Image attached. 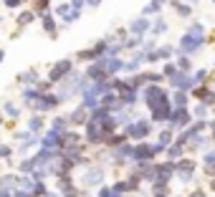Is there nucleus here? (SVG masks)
Wrapping results in <instances>:
<instances>
[{
  "label": "nucleus",
  "instance_id": "f257e3e1",
  "mask_svg": "<svg viewBox=\"0 0 215 197\" xmlns=\"http://www.w3.org/2000/svg\"><path fill=\"white\" fill-rule=\"evenodd\" d=\"M200 41H203V35H200L198 30H192L187 38H182V51H192V48H198Z\"/></svg>",
  "mask_w": 215,
  "mask_h": 197
},
{
  "label": "nucleus",
  "instance_id": "f03ea898",
  "mask_svg": "<svg viewBox=\"0 0 215 197\" xmlns=\"http://www.w3.org/2000/svg\"><path fill=\"white\" fill-rule=\"evenodd\" d=\"M71 68V63H58L56 68H53V73H51V78H61V76H66V71Z\"/></svg>",
  "mask_w": 215,
  "mask_h": 197
},
{
  "label": "nucleus",
  "instance_id": "7ed1b4c3",
  "mask_svg": "<svg viewBox=\"0 0 215 197\" xmlns=\"http://www.w3.org/2000/svg\"><path fill=\"white\" fill-rule=\"evenodd\" d=\"M147 131H149L147 124H137V126H132V136H144Z\"/></svg>",
  "mask_w": 215,
  "mask_h": 197
},
{
  "label": "nucleus",
  "instance_id": "20e7f679",
  "mask_svg": "<svg viewBox=\"0 0 215 197\" xmlns=\"http://www.w3.org/2000/svg\"><path fill=\"white\" fill-rule=\"evenodd\" d=\"M175 84L177 86H190V78L187 76H175Z\"/></svg>",
  "mask_w": 215,
  "mask_h": 197
},
{
  "label": "nucleus",
  "instance_id": "39448f33",
  "mask_svg": "<svg viewBox=\"0 0 215 197\" xmlns=\"http://www.w3.org/2000/svg\"><path fill=\"white\" fill-rule=\"evenodd\" d=\"M144 28H147V23H144V21H137V23H134V30H137V35H139Z\"/></svg>",
  "mask_w": 215,
  "mask_h": 197
},
{
  "label": "nucleus",
  "instance_id": "423d86ee",
  "mask_svg": "<svg viewBox=\"0 0 215 197\" xmlns=\"http://www.w3.org/2000/svg\"><path fill=\"white\" fill-rule=\"evenodd\" d=\"M160 142H162V144L170 142V131H162V134H160Z\"/></svg>",
  "mask_w": 215,
  "mask_h": 197
},
{
  "label": "nucleus",
  "instance_id": "0eeeda50",
  "mask_svg": "<svg viewBox=\"0 0 215 197\" xmlns=\"http://www.w3.org/2000/svg\"><path fill=\"white\" fill-rule=\"evenodd\" d=\"M177 10H180V15H190V8L187 5H177Z\"/></svg>",
  "mask_w": 215,
  "mask_h": 197
}]
</instances>
